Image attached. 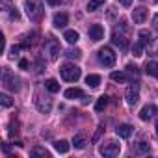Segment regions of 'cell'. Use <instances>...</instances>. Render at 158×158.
<instances>
[{
  "label": "cell",
  "instance_id": "obj_10",
  "mask_svg": "<svg viewBox=\"0 0 158 158\" xmlns=\"http://www.w3.org/2000/svg\"><path fill=\"white\" fill-rule=\"evenodd\" d=\"M145 19H147V10L145 8H134L132 10V21L136 24H141Z\"/></svg>",
  "mask_w": 158,
  "mask_h": 158
},
{
  "label": "cell",
  "instance_id": "obj_41",
  "mask_svg": "<svg viewBox=\"0 0 158 158\" xmlns=\"http://www.w3.org/2000/svg\"><path fill=\"white\" fill-rule=\"evenodd\" d=\"M154 2H156V4H158V0H154Z\"/></svg>",
  "mask_w": 158,
  "mask_h": 158
},
{
  "label": "cell",
  "instance_id": "obj_37",
  "mask_svg": "<svg viewBox=\"0 0 158 158\" xmlns=\"http://www.w3.org/2000/svg\"><path fill=\"white\" fill-rule=\"evenodd\" d=\"M102 130H104V127H99V130H97V134L93 136V141H97V139L101 138V134H102Z\"/></svg>",
  "mask_w": 158,
  "mask_h": 158
},
{
  "label": "cell",
  "instance_id": "obj_1",
  "mask_svg": "<svg viewBox=\"0 0 158 158\" xmlns=\"http://www.w3.org/2000/svg\"><path fill=\"white\" fill-rule=\"evenodd\" d=\"M24 10L30 21H39L43 17V4L41 0H24Z\"/></svg>",
  "mask_w": 158,
  "mask_h": 158
},
{
  "label": "cell",
  "instance_id": "obj_9",
  "mask_svg": "<svg viewBox=\"0 0 158 158\" xmlns=\"http://www.w3.org/2000/svg\"><path fill=\"white\" fill-rule=\"evenodd\" d=\"M89 39L91 41H101L102 37H104V28L101 26V24H93V26H89Z\"/></svg>",
  "mask_w": 158,
  "mask_h": 158
},
{
  "label": "cell",
  "instance_id": "obj_22",
  "mask_svg": "<svg viewBox=\"0 0 158 158\" xmlns=\"http://www.w3.org/2000/svg\"><path fill=\"white\" fill-rule=\"evenodd\" d=\"M45 88H47L50 93H58V91H60V84H58V80H54V78H48V80L45 82Z\"/></svg>",
  "mask_w": 158,
  "mask_h": 158
},
{
  "label": "cell",
  "instance_id": "obj_20",
  "mask_svg": "<svg viewBox=\"0 0 158 158\" xmlns=\"http://www.w3.org/2000/svg\"><path fill=\"white\" fill-rule=\"evenodd\" d=\"M138 37H139V43H141L143 47H145V45H149V43L152 41V35H151V32H149V30H139Z\"/></svg>",
  "mask_w": 158,
  "mask_h": 158
},
{
  "label": "cell",
  "instance_id": "obj_2",
  "mask_svg": "<svg viewBox=\"0 0 158 158\" xmlns=\"http://www.w3.org/2000/svg\"><path fill=\"white\" fill-rule=\"evenodd\" d=\"M60 74L67 82H76L78 78H80V67L74 65V63H63L60 67Z\"/></svg>",
  "mask_w": 158,
  "mask_h": 158
},
{
  "label": "cell",
  "instance_id": "obj_36",
  "mask_svg": "<svg viewBox=\"0 0 158 158\" xmlns=\"http://www.w3.org/2000/svg\"><path fill=\"white\" fill-rule=\"evenodd\" d=\"M19 67L26 71V69H28V60H21V61H19Z\"/></svg>",
  "mask_w": 158,
  "mask_h": 158
},
{
  "label": "cell",
  "instance_id": "obj_18",
  "mask_svg": "<svg viewBox=\"0 0 158 158\" xmlns=\"http://www.w3.org/2000/svg\"><path fill=\"white\" fill-rule=\"evenodd\" d=\"M69 143L65 141V139H60V141H54V149H56V152H60V154H65V152H69Z\"/></svg>",
  "mask_w": 158,
  "mask_h": 158
},
{
  "label": "cell",
  "instance_id": "obj_35",
  "mask_svg": "<svg viewBox=\"0 0 158 158\" xmlns=\"http://www.w3.org/2000/svg\"><path fill=\"white\" fill-rule=\"evenodd\" d=\"M119 4H121L123 8H130V6H132V0H119Z\"/></svg>",
  "mask_w": 158,
  "mask_h": 158
},
{
  "label": "cell",
  "instance_id": "obj_4",
  "mask_svg": "<svg viewBox=\"0 0 158 158\" xmlns=\"http://www.w3.org/2000/svg\"><path fill=\"white\" fill-rule=\"evenodd\" d=\"M99 61L104 65V67H114L115 65V54H114V50L110 48V47H102L101 50H99Z\"/></svg>",
  "mask_w": 158,
  "mask_h": 158
},
{
  "label": "cell",
  "instance_id": "obj_8",
  "mask_svg": "<svg viewBox=\"0 0 158 158\" xmlns=\"http://www.w3.org/2000/svg\"><path fill=\"white\" fill-rule=\"evenodd\" d=\"M158 114V108L154 106V104H147V106H143L141 110H139V119L141 121H149L151 117H154Z\"/></svg>",
  "mask_w": 158,
  "mask_h": 158
},
{
  "label": "cell",
  "instance_id": "obj_38",
  "mask_svg": "<svg viewBox=\"0 0 158 158\" xmlns=\"http://www.w3.org/2000/svg\"><path fill=\"white\" fill-rule=\"evenodd\" d=\"M47 2H48L50 6H60V4L63 2V0H47Z\"/></svg>",
  "mask_w": 158,
  "mask_h": 158
},
{
  "label": "cell",
  "instance_id": "obj_17",
  "mask_svg": "<svg viewBox=\"0 0 158 158\" xmlns=\"http://www.w3.org/2000/svg\"><path fill=\"white\" fill-rule=\"evenodd\" d=\"M73 145H74V149H84V147H86V134L78 132V134L73 138Z\"/></svg>",
  "mask_w": 158,
  "mask_h": 158
},
{
  "label": "cell",
  "instance_id": "obj_30",
  "mask_svg": "<svg viewBox=\"0 0 158 158\" xmlns=\"http://www.w3.org/2000/svg\"><path fill=\"white\" fill-rule=\"evenodd\" d=\"M0 102H2V106H4V108H10V106L13 104L11 97H10V95H6V93H2V95H0Z\"/></svg>",
  "mask_w": 158,
  "mask_h": 158
},
{
  "label": "cell",
  "instance_id": "obj_3",
  "mask_svg": "<svg viewBox=\"0 0 158 158\" xmlns=\"http://www.w3.org/2000/svg\"><path fill=\"white\" fill-rule=\"evenodd\" d=\"M2 86L6 88V89H10V91H19V80H17V78L11 74V71L8 69V67H4L2 69Z\"/></svg>",
  "mask_w": 158,
  "mask_h": 158
},
{
  "label": "cell",
  "instance_id": "obj_33",
  "mask_svg": "<svg viewBox=\"0 0 158 158\" xmlns=\"http://www.w3.org/2000/svg\"><path fill=\"white\" fill-rule=\"evenodd\" d=\"M11 8V0H2V11H10Z\"/></svg>",
  "mask_w": 158,
  "mask_h": 158
},
{
  "label": "cell",
  "instance_id": "obj_39",
  "mask_svg": "<svg viewBox=\"0 0 158 158\" xmlns=\"http://www.w3.org/2000/svg\"><path fill=\"white\" fill-rule=\"evenodd\" d=\"M154 28H156V30H158V15H156V17H154Z\"/></svg>",
  "mask_w": 158,
  "mask_h": 158
},
{
  "label": "cell",
  "instance_id": "obj_27",
  "mask_svg": "<svg viewBox=\"0 0 158 158\" xmlns=\"http://www.w3.org/2000/svg\"><path fill=\"white\" fill-rule=\"evenodd\" d=\"M32 156H45V158H50V152H48L47 149H43V147H35V149H32Z\"/></svg>",
  "mask_w": 158,
  "mask_h": 158
},
{
  "label": "cell",
  "instance_id": "obj_24",
  "mask_svg": "<svg viewBox=\"0 0 158 158\" xmlns=\"http://www.w3.org/2000/svg\"><path fill=\"white\" fill-rule=\"evenodd\" d=\"M65 56L71 58V60H78V58H82V50H80V48H69V50L65 52Z\"/></svg>",
  "mask_w": 158,
  "mask_h": 158
},
{
  "label": "cell",
  "instance_id": "obj_14",
  "mask_svg": "<svg viewBox=\"0 0 158 158\" xmlns=\"http://www.w3.org/2000/svg\"><path fill=\"white\" fill-rule=\"evenodd\" d=\"M65 99H84V91L80 88H69L65 89Z\"/></svg>",
  "mask_w": 158,
  "mask_h": 158
},
{
  "label": "cell",
  "instance_id": "obj_15",
  "mask_svg": "<svg viewBox=\"0 0 158 158\" xmlns=\"http://www.w3.org/2000/svg\"><path fill=\"white\" fill-rule=\"evenodd\" d=\"M52 108V101L50 99H37V110L41 114H48Z\"/></svg>",
  "mask_w": 158,
  "mask_h": 158
},
{
  "label": "cell",
  "instance_id": "obj_29",
  "mask_svg": "<svg viewBox=\"0 0 158 158\" xmlns=\"http://www.w3.org/2000/svg\"><path fill=\"white\" fill-rule=\"evenodd\" d=\"M132 54H134L136 58H141V56H143V45H141L139 41H138V43L132 47Z\"/></svg>",
  "mask_w": 158,
  "mask_h": 158
},
{
  "label": "cell",
  "instance_id": "obj_19",
  "mask_svg": "<svg viewBox=\"0 0 158 158\" xmlns=\"http://www.w3.org/2000/svg\"><path fill=\"white\" fill-rule=\"evenodd\" d=\"M86 84L89 88H99L101 86V76L99 74H88L86 76Z\"/></svg>",
  "mask_w": 158,
  "mask_h": 158
},
{
  "label": "cell",
  "instance_id": "obj_34",
  "mask_svg": "<svg viewBox=\"0 0 158 158\" xmlns=\"http://www.w3.org/2000/svg\"><path fill=\"white\" fill-rule=\"evenodd\" d=\"M127 71H128L130 74H134V76H138V67H136V65H132V63H128V65H127Z\"/></svg>",
  "mask_w": 158,
  "mask_h": 158
},
{
  "label": "cell",
  "instance_id": "obj_31",
  "mask_svg": "<svg viewBox=\"0 0 158 158\" xmlns=\"http://www.w3.org/2000/svg\"><path fill=\"white\" fill-rule=\"evenodd\" d=\"M10 17H11V21H19V19H21L19 10H17V8H11V10H10Z\"/></svg>",
  "mask_w": 158,
  "mask_h": 158
},
{
  "label": "cell",
  "instance_id": "obj_32",
  "mask_svg": "<svg viewBox=\"0 0 158 158\" xmlns=\"http://www.w3.org/2000/svg\"><path fill=\"white\" fill-rule=\"evenodd\" d=\"M21 48H23V47H11V48H10V54H8V56H10L11 60H13V58H17V56H19V50H21Z\"/></svg>",
  "mask_w": 158,
  "mask_h": 158
},
{
  "label": "cell",
  "instance_id": "obj_12",
  "mask_svg": "<svg viewBox=\"0 0 158 158\" xmlns=\"http://www.w3.org/2000/svg\"><path fill=\"white\" fill-rule=\"evenodd\" d=\"M112 41H114V45H117V47H119V48H123V50L128 47V41H127V39H125V35H123V34H119L117 30L112 34Z\"/></svg>",
  "mask_w": 158,
  "mask_h": 158
},
{
  "label": "cell",
  "instance_id": "obj_28",
  "mask_svg": "<svg viewBox=\"0 0 158 158\" xmlns=\"http://www.w3.org/2000/svg\"><path fill=\"white\" fill-rule=\"evenodd\" d=\"M138 152H139V154H149V152H151L149 143H147V141H139V143H138Z\"/></svg>",
  "mask_w": 158,
  "mask_h": 158
},
{
  "label": "cell",
  "instance_id": "obj_25",
  "mask_svg": "<svg viewBox=\"0 0 158 158\" xmlns=\"http://www.w3.org/2000/svg\"><path fill=\"white\" fill-rule=\"evenodd\" d=\"M104 2H106V0H89V2H88V11H95V10H99Z\"/></svg>",
  "mask_w": 158,
  "mask_h": 158
},
{
  "label": "cell",
  "instance_id": "obj_13",
  "mask_svg": "<svg viewBox=\"0 0 158 158\" xmlns=\"http://www.w3.org/2000/svg\"><path fill=\"white\" fill-rule=\"evenodd\" d=\"M132 132H134V128L130 127V125H119L117 128H115V134L119 136V138H130L132 136Z\"/></svg>",
  "mask_w": 158,
  "mask_h": 158
},
{
  "label": "cell",
  "instance_id": "obj_16",
  "mask_svg": "<svg viewBox=\"0 0 158 158\" xmlns=\"http://www.w3.org/2000/svg\"><path fill=\"white\" fill-rule=\"evenodd\" d=\"M63 39H65L69 45H74L78 39H80V35H78V32H76V30H65V34H63Z\"/></svg>",
  "mask_w": 158,
  "mask_h": 158
},
{
  "label": "cell",
  "instance_id": "obj_6",
  "mask_svg": "<svg viewBox=\"0 0 158 158\" xmlns=\"http://www.w3.org/2000/svg\"><path fill=\"white\" fill-rule=\"evenodd\" d=\"M125 99H127V102H128L130 106L138 104V101H139V84H138V82H132V84L127 88Z\"/></svg>",
  "mask_w": 158,
  "mask_h": 158
},
{
  "label": "cell",
  "instance_id": "obj_5",
  "mask_svg": "<svg viewBox=\"0 0 158 158\" xmlns=\"http://www.w3.org/2000/svg\"><path fill=\"white\" fill-rule=\"evenodd\" d=\"M99 152H101L102 156L112 158V156H117V154L121 152V145H119L117 141H106V143H102V145L99 147Z\"/></svg>",
  "mask_w": 158,
  "mask_h": 158
},
{
  "label": "cell",
  "instance_id": "obj_26",
  "mask_svg": "<svg viewBox=\"0 0 158 158\" xmlns=\"http://www.w3.org/2000/svg\"><path fill=\"white\" fill-rule=\"evenodd\" d=\"M106 104H108V97L102 95V97H99V101H97V104H95V110H97V112H102V110L106 108Z\"/></svg>",
  "mask_w": 158,
  "mask_h": 158
},
{
  "label": "cell",
  "instance_id": "obj_40",
  "mask_svg": "<svg viewBox=\"0 0 158 158\" xmlns=\"http://www.w3.org/2000/svg\"><path fill=\"white\" fill-rule=\"evenodd\" d=\"M154 127H156V136H158V117H156V125Z\"/></svg>",
  "mask_w": 158,
  "mask_h": 158
},
{
  "label": "cell",
  "instance_id": "obj_7",
  "mask_svg": "<svg viewBox=\"0 0 158 158\" xmlns=\"http://www.w3.org/2000/svg\"><path fill=\"white\" fill-rule=\"evenodd\" d=\"M47 54H48V60H50V61H56V60H58V54H60V43H58L54 37H50L48 43H47Z\"/></svg>",
  "mask_w": 158,
  "mask_h": 158
},
{
  "label": "cell",
  "instance_id": "obj_21",
  "mask_svg": "<svg viewBox=\"0 0 158 158\" xmlns=\"http://www.w3.org/2000/svg\"><path fill=\"white\" fill-rule=\"evenodd\" d=\"M145 73L151 74V76H156V78H158V61H147V65H145Z\"/></svg>",
  "mask_w": 158,
  "mask_h": 158
},
{
  "label": "cell",
  "instance_id": "obj_23",
  "mask_svg": "<svg viewBox=\"0 0 158 158\" xmlns=\"http://www.w3.org/2000/svg\"><path fill=\"white\" fill-rule=\"evenodd\" d=\"M110 76H112V80H114V82H121V84L128 80V76H127L125 73H119V71H114Z\"/></svg>",
  "mask_w": 158,
  "mask_h": 158
},
{
  "label": "cell",
  "instance_id": "obj_11",
  "mask_svg": "<svg viewBox=\"0 0 158 158\" xmlns=\"http://www.w3.org/2000/svg\"><path fill=\"white\" fill-rule=\"evenodd\" d=\"M67 23H69V15H67V13H56L54 19H52L54 28H65Z\"/></svg>",
  "mask_w": 158,
  "mask_h": 158
}]
</instances>
